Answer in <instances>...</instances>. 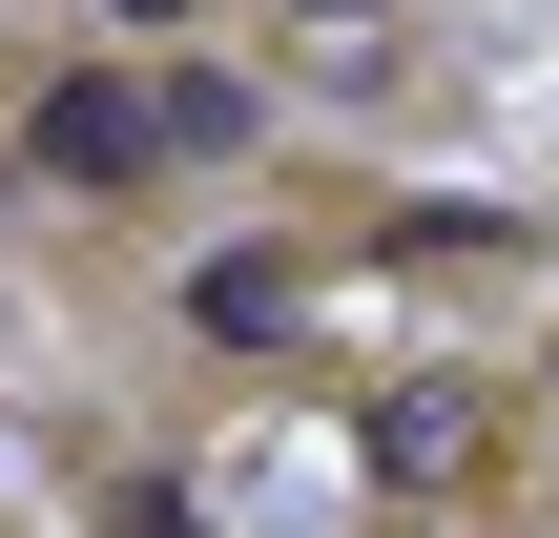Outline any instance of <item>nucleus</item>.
I'll return each mask as SVG.
<instances>
[{"label": "nucleus", "instance_id": "2", "mask_svg": "<svg viewBox=\"0 0 559 538\" xmlns=\"http://www.w3.org/2000/svg\"><path fill=\"white\" fill-rule=\"evenodd\" d=\"M353 456H373V498H477V477H498V394H477V373H394V394L353 415Z\"/></svg>", "mask_w": 559, "mask_h": 538}, {"label": "nucleus", "instance_id": "3", "mask_svg": "<svg viewBox=\"0 0 559 538\" xmlns=\"http://www.w3.org/2000/svg\"><path fill=\"white\" fill-rule=\"evenodd\" d=\"M290 311H311V270H290V249H228V270H187V332H249V352H270Z\"/></svg>", "mask_w": 559, "mask_h": 538}, {"label": "nucleus", "instance_id": "1", "mask_svg": "<svg viewBox=\"0 0 559 538\" xmlns=\"http://www.w3.org/2000/svg\"><path fill=\"white\" fill-rule=\"evenodd\" d=\"M207 145H249V83H41V124H21V166L83 207H124L145 166H207Z\"/></svg>", "mask_w": 559, "mask_h": 538}]
</instances>
